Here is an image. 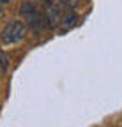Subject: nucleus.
<instances>
[{
    "mask_svg": "<svg viewBox=\"0 0 122 127\" xmlns=\"http://www.w3.org/2000/svg\"><path fill=\"white\" fill-rule=\"evenodd\" d=\"M25 32H27V25L21 20H12L4 27L2 32H0V41H2V44H5V46L16 44L25 37Z\"/></svg>",
    "mask_w": 122,
    "mask_h": 127,
    "instance_id": "obj_1",
    "label": "nucleus"
},
{
    "mask_svg": "<svg viewBox=\"0 0 122 127\" xmlns=\"http://www.w3.org/2000/svg\"><path fill=\"white\" fill-rule=\"evenodd\" d=\"M0 2H2V4H7V2H11V0H0Z\"/></svg>",
    "mask_w": 122,
    "mask_h": 127,
    "instance_id": "obj_5",
    "label": "nucleus"
},
{
    "mask_svg": "<svg viewBox=\"0 0 122 127\" xmlns=\"http://www.w3.org/2000/svg\"><path fill=\"white\" fill-rule=\"evenodd\" d=\"M4 14V9H2V2H0V16Z\"/></svg>",
    "mask_w": 122,
    "mask_h": 127,
    "instance_id": "obj_4",
    "label": "nucleus"
},
{
    "mask_svg": "<svg viewBox=\"0 0 122 127\" xmlns=\"http://www.w3.org/2000/svg\"><path fill=\"white\" fill-rule=\"evenodd\" d=\"M20 12H21L23 18H25V25H28L34 32H39V30H41V27H42V16H41L39 9H37L32 2L21 4Z\"/></svg>",
    "mask_w": 122,
    "mask_h": 127,
    "instance_id": "obj_2",
    "label": "nucleus"
},
{
    "mask_svg": "<svg viewBox=\"0 0 122 127\" xmlns=\"http://www.w3.org/2000/svg\"><path fill=\"white\" fill-rule=\"evenodd\" d=\"M5 71H7V58L4 53H0V78L5 74Z\"/></svg>",
    "mask_w": 122,
    "mask_h": 127,
    "instance_id": "obj_3",
    "label": "nucleus"
}]
</instances>
